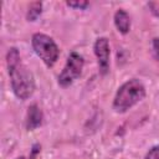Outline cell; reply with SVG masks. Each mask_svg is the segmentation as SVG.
Wrapping results in <instances>:
<instances>
[{
    "mask_svg": "<svg viewBox=\"0 0 159 159\" xmlns=\"http://www.w3.org/2000/svg\"><path fill=\"white\" fill-rule=\"evenodd\" d=\"M153 52H154L155 58L159 61V37H155L153 40Z\"/></svg>",
    "mask_w": 159,
    "mask_h": 159,
    "instance_id": "cell-11",
    "label": "cell"
},
{
    "mask_svg": "<svg viewBox=\"0 0 159 159\" xmlns=\"http://www.w3.org/2000/svg\"><path fill=\"white\" fill-rule=\"evenodd\" d=\"M83 65H84L83 57L75 51L71 52L67 57V61H66L63 70L58 75V84L63 88L71 86L81 76L82 70H83Z\"/></svg>",
    "mask_w": 159,
    "mask_h": 159,
    "instance_id": "cell-4",
    "label": "cell"
},
{
    "mask_svg": "<svg viewBox=\"0 0 159 159\" xmlns=\"http://www.w3.org/2000/svg\"><path fill=\"white\" fill-rule=\"evenodd\" d=\"M144 159H159V145L152 147V148L147 152Z\"/></svg>",
    "mask_w": 159,
    "mask_h": 159,
    "instance_id": "cell-10",
    "label": "cell"
},
{
    "mask_svg": "<svg viewBox=\"0 0 159 159\" xmlns=\"http://www.w3.org/2000/svg\"><path fill=\"white\" fill-rule=\"evenodd\" d=\"M42 119H43V114L40 107L35 103L31 104L27 108V113H26V129L27 130L36 129L42 124Z\"/></svg>",
    "mask_w": 159,
    "mask_h": 159,
    "instance_id": "cell-6",
    "label": "cell"
},
{
    "mask_svg": "<svg viewBox=\"0 0 159 159\" xmlns=\"http://www.w3.org/2000/svg\"><path fill=\"white\" fill-rule=\"evenodd\" d=\"M31 45L35 53L42 60V62L47 67H52L58 60L60 50L52 37L41 32H36L32 35Z\"/></svg>",
    "mask_w": 159,
    "mask_h": 159,
    "instance_id": "cell-3",
    "label": "cell"
},
{
    "mask_svg": "<svg viewBox=\"0 0 159 159\" xmlns=\"http://www.w3.org/2000/svg\"><path fill=\"white\" fill-rule=\"evenodd\" d=\"M16 159H31L30 157L29 158H26V157H19V158H16Z\"/></svg>",
    "mask_w": 159,
    "mask_h": 159,
    "instance_id": "cell-12",
    "label": "cell"
},
{
    "mask_svg": "<svg viewBox=\"0 0 159 159\" xmlns=\"http://www.w3.org/2000/svg\"><path fill=\"white\" fill-rule=\"evenodd\" d=\"M66 5L70 6V7H73V9L84 10L89 6V2H87V1H67Z\"/></svg>",
    "mask_w": 159,
    "mask_h": 159,
    "instance_id": "cell-9",
    "label": "cell"
},
{
    "mask_svg": "<svg viewBox=\"0 0 159 159\" xmlns=\"http://www.w3.org/2000/svg\"><path fill=\"white\" fill-rule=\"evenodd\" d=\"M114 25L117 27V30L125 35L129 32L130 30V17L128 15V12L123 9H118L114 14Z\"/></svg>",
    "mask_w": 159,
    "mask_h": 159,
    "instance_id": "cell-7",
    "label": "cell"
},
{
    "mask_svg": "<svg viewBox=\"0 0 159 159\" xmlns=\"http://www.w3.org/2000/svg\"><path fill=\"white\" fill-rule=\"evenodd\" d=\"M93 51L97 57V63L99 68V73L102 76L107 75L109 70V43L106 37H99L96 40L93 45Z\"/></svg>",
    "mask_w": 159,
    "mask_h": 159,
    "instance_id": "cell-5",
    "label": "cell"
},
{
    "mask_svg": "<svg viewBox=\"0 0 159 159\" xmlns=\"http://www.w3.org/2000/svg\"><path fill=\"white\" fill-rule=\"evenodd\" d=\"M6 65L14 94L21 101L30 98L35 91V78L32 72L21 61L16 47L9 48L6 53Z\"/></svg>",
    "mask_w": 159,
    "mask_h": 159,
    "instance_id": "cell-1",
    "label": "cell"
},
{
    "mask_svg": "<svg viewBox=\"0 0 159 159\" xmlns=\"http://www.w3.org/2000/svg\"><path fill=\"white\" fill-rule=\"evenodd\" d=\"M42 12V2L41 1H34L29 5L27 12H26V19L27 21H35Z\"/></svg>",
    "mask_w": 159,
    "mask_h": 159,
    "instance_id": "cell-8",
    "label": "cell"
},
{
    "mask_svg": "<svg viewBox=\"0 0 159 159\" xmlns=\"http://www.w3.org/2000/svg\"><path fill=\"white\" fill-rule=\"evenodd\" d=\"M144 97H145L144 84L137 78L129 80L118 88L113 99V109L117 113H125L133 106L139 103Z\"/></svg>",
    "mask_w": 159,
    "mask_h": 159,
    "instance_id": "cell-2",
    "label": "cell"
}]
</instances>
